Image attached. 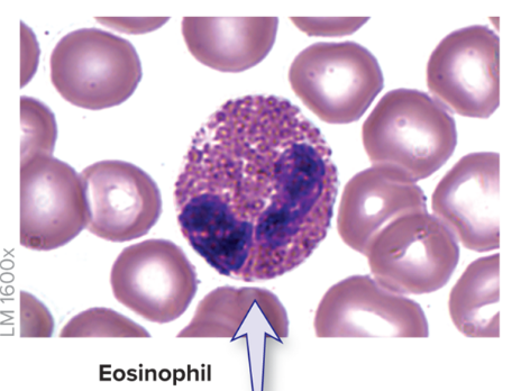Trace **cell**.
<instances>
[{
	"mask_svg": "<svg viewBox=\"0 0 512 391\" xmlns=\"http://www.w3.org/2000/svg\"><path fill=\"white\" fill-rule=\"evenodd\" d=\"M338 172L322 132L289 100H228L200 127L175 199L182 235L218 274L256 283L295 270L331 227Z\"/></svg>",
	"mask_w": 512,
	"mask_h": 391,
	"instance_id": "cell-1",
	"label": "cell"
},
{
	"mask_svg": "<svg viewBox=\"0 0 512 391\" xmlns=\"http://www.w3.org/2000/svg\"><path fill=\"white\" fill-rule=\"evenodd\" d=\"M362 140L372 166H389L415 183L440 170L457 145L450 111L414 89L384 95L364 122Z\"/></svg>",
	"mask_w": 512,
	"mask_h": 391,
	"instance_id": "cell-2",
	"label": "cell"
},
{
	"mask_svg": "<svg viewBox=\"0 0 512 391\" xmlns=\"http://www.w3.org/2000/svg\"><path fill=\"white\" fill-rule=\"evenodd\" d=\"M289 81L301 102L328 124L359 121L384 85L376 57L355 42L310 45L292 62Z\"/></svg>",
	"mask_w": 512,
	"mask_h": 391,
	"instance_id": "cell-3",
	"label": "cell"
},
{
	"mask_svg": "<svg viewBox=\"0 0 512 391\" xmlns=\"http://www.w3.org/2000/svg\"><path fill=\"white\" fill-rule=\"evenodd\" d=\"M50 69L61 97L90 111L126 102L142 79L141 60L132 43L99 29L63 36L51 54Z\"/></svg>",
	"mask_w": 512,
	"mask_h": 391,
	"instance_id": "cell-4",
	"label": "cell"
},
{
	"mask_svg": "<svg viewBox=\"0 0 512 391\" xmlns=\"http://www.w3.org/2000/svg\"><path fill=\"white\" fill-rule=\"evenodd\" d=\"M374 279L400 295H426L447 285L460 261L459 241L434 215L397 218L365 253Z\"/></svg>",
	"mask_w": 512,
	"mask_h": 391,
	"instance_id": "cell-5",
	"label": "cell"
},
{
	"mask_svg": "<svg viewBox=\"0 0 512 391\" xmlns=\"http://www.w3.org/2000/svg\"><path fill=\"white\" fill-rule=\"evenodd\" d=\"M115 298L144 320H178L194 300L199 280L194 265L177 244L152 239L125 248L114 262Z\"/></svg>",
	"mask_w": 512,
	"mask_h": 391,
	"instance_id": "cell-6",
	"label": "cell"
},
{
	"mask_svg": "<svg viewBox=\"0 0 512 391\" xmlns=\"http://www.w3.org/2000/svg\"><path fill=\"white\" fill-rule=\"evenodd\" d=\"M500 40L488 26L448 34L427 66L429 92L448 111L489 118L500 105Z\"/></svg>",
	"mask_w": 512,
	"mask_h": 391,
	"instance_id": "cell-7",
	"label": "cell"
},
{
	"mask_svg": "<svg viewBox=\"0 0 512 391\" xmlns=\"http://www.w3.org/2000/svg\"><path fill=\"white\" fill-rule=\"evenodd\" d=\"M317 338H428L424 309L370 276H352L329 288L317 307Z\"/></svg>",
	"mask_w": 512,
	"mask_h": 391,
	"instance_id": "cell-8",
	"label": "cell"
},
{
	"mask_svg": "<svg viewBox=\"0 0 512 391\" xmlns=\"http://www.w3.org/2000/svg\"><path fill=\"white\" fill-rule=\"evenodd\" d=\"M84 185L52 154L21 160V245L33 251L63 247L86 229Z\"/></svg>",
	"mask_w": 512,
	"mask_h": 391,
	"instance_id": "cell-9",
	"label": "cell"
},
{
	"mask_svg": "<svg viewBox=\"0 0 512 391\" xmlns=\"http://www.w3.org/2000/svg\"><path fill=\"white\" fill-rule=\"evenodd\" d=\"M87 204V229L122 243L142 238L162 214L160 189L141 168L120 160L99 161L80 172Z\"/></svg>",
	"mask_w": 512,
	"mask_h": 391,
	"instance_id": "cell-10",
	"label": "cell"
},
{
	"mask_svg": "<svg viewBox=\"0 0 512 391\" xmlns=\"http://www.w3.org/2000/svg\"><path fill=\"white\" fill-rule=\"evenodd\" d=\"M499 192V154H468L456 162L434 190V216L466 249L497 250L500 247Z\"/></svg>",
	"mask_w": 512,
	"mask_h": 391,
	"instance_id": "cell-11",
	"label": "cell"
},
{
	"mask_svg": "<svg viewBox=\"0 0 512 391\" xmlns=\"http://www.w3.org/2000/svg\"><path fill=\"white\" fill-rule=\"evenodd\" d=\"M425 212L426 196L414 180L396 168L372 166L344 187L337 231L347 247L365 256L376 236L397 218Z\"/></svg>",
	"mask_w": 512,
	"mask_h": 391,
	"instance_id": "cell-12",
	"label": "cell"
},
{
	"mask_svg": "<svg viewBox=\"0 0 512 391\" xmlns=\"http://www.w3.org/2000/svg\"><path fill=\"white\" fill-rule=\"evenodd\" d=\"M281 342L289 336V318L270 290L219 287L199 303L191 322L178 338L237 339L250 334Z\"/></svg>",
	"mask_w": 512,
	"mask_h": 391,
	"instance_id": "cell-13",
	"label": "cell"
},
{
	"mask_svg": "<svg viewBox=\"0 0 512 391\" xmlns=\"http://www.w3.org/2000/svg\"><path fill=\"white\" fill-rule=\"evenodd\" d=\"M277 17L182 20V35L194 58L221 72L249 70L268 56L277 39Z\"/></svg>",
	"mask_w": 512,
	"mask_h": 391,
	"instance_id": "cell-14",
	"label": "cell"
},
{
	"mask_svg": "<svg viewBox=\"0 0 512 391\" xmlns=\"http://www.w3.org/2000/svg\"><path fill=\"white\" fill-rule=\"evenodd\" d=\"M500 256L470 263L451 290L448 312L456 329L472 339L500 336Z\"/></svg>",
	"mask_w": 512,
	"mask_h": 391,
	"instance_id": "cell-15",
	"label": "cell"
},
{
	"mask_svg": "<svg viewBox=\"0 0 512 391\" xmlns=\"http://www.w3.org/2000/svg\"><path fill=\"white\" fill-rule=\"evenodd\" d=\"M61 338H150L143 326L109 308H90L64 325Z\"/></svg>",
	"mask_w": 512,
	"mask_h": 391,
	"instance_id": "cell-16",
	"label": "cell"
},
{
	"mask_svg": "<svg viewBox=\"0 0 512 391\" xmlns=\"http://www.w3.org/2000/svg\"><path fill=\"white\" fill-rule=\"evenodd\" d=\"M22 115V157L21 160L35 154H52L57 141L56 117L39 100L23 96L21 98Z\"/></svg>",
	"mask_w": 512,
	"mask_h": 391,
	"instance_id": "cell-17",
	"label": "cell"
},
{
	"mask_svg": "<svg viewBox=\"0 0 512 391\" xmlns=\"http://www.w3.org/2000/svg\"><path fill=\"white\" fill-rule=\"evenodd\" d=\"M301 32L317 38H341L361 29L369 18H291Z\"/></svg>",
	"mask_w": 512,
	"mask_h": 391,
	"instance_id": "cell-18",
	"label": "cell"
},
{
	"mask_svg": "<svg viewBox=\"0 0 512 391\" xmlns=\"http://www.w3.org/2000/svg\"><path fill=\"white\" fill-rule=\"evenodd\" d=\"M21 335L33 338H50L53 334V318L38 299L30 294H21Z\"/></svg>",
	"mask_w": 512,
	"mask_h": 391,
	"instance_id": "cell-19",
	"label": "cell"
},
{
	"mask_svg": "<svg viewBox=\"0 0 512 391\" xmlns=\"http://www.w3.org/2000/svg\"><path fill=\"white\" fill-rule=\"evenodd\" d=\"M108 27L131 34H142L159 29L169 18H97Z\"/></svg>",
	"mask_w": 512,
	"mask_h": 391,
	"instance_id": "cell-20",
	"label": "cell"
}]
</instances>
